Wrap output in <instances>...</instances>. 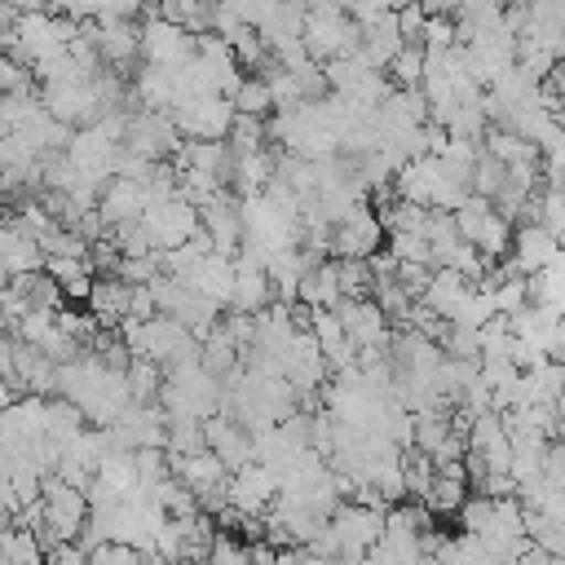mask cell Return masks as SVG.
<instances>
[{"instance_id": "obj_12", "label": "cell", "mask_w": 565, "mask_h": 565, "mask_svg": "<svg viewBox=\"0 0 565 565\" xmlns=\"http://www.w3.org/2000/svg\"><path fill=\"white\" fill-rule=\"evenodd\" d=\"M441 181H446L441 159H437V154H424V159H411V163H406V168L393 177V190H397V199H406V203L433 207V203H437Z\"/></svg>"}, {"instance_id": "obj_8", "label": "cell", "mask_w": 565, "mask_h": 565, "mask_svg": "<svg viewBox=\"0 0 565 565\" xmlns=\"http://www.w3.org/2000/svg\"><path fill=\"white\" fill-rule=\"evenodd\" d=\"M380 243H384V221L366 203L358 212H349L340 225H331V256H362V260H371V256H380Z\"/></svg>"}, {"instance_id": "obj_19", "label": "cell", "mask_w": 565, "mask_h": 565, "mask_svg": "<svg viewBox=\"0 0 565 565\" xmlns=\"http://www.w3.org/2000/svg\"><path fill=\"white\" fill-rule=\"evenodd\" d=\"M344 291H340V274H335V256L313 265L305 278H300V300L296 305H309V309H340Z\"/></svg>"}, {"instance_id": "obj_27", "label": "cell", "mask_w": 565, "mask_h": 565, "mask_svg": "<svg viewBox=\"0 0 565 565\" xmlns=\"http://www.w3.org/2000/svg\"><path fill=\"white\" fill-rule=\"evenodd\" d=\"M508 185V168L481 146V159H477V168H472V194H481V199H499V190Z\"/></svg>"}, {"instance_id": "obj_30", "label": "cell", "mask_w": 565, "mask_h": 565, "mask_svg": "<svg viewBox=\"0 0 565 565\" xmlns=\"http://www.w3.org/2000/svg\"><path fill=\"white\" fill-rule=\"evenodd\" d=\"M397 26H402L406 44H424V31H428V13H424V4H406V9H397Z\"/></svg>"}, {"instance_id": "obj_21", "label": "cell", "mask_w": 565, "mask_h": 565, "mask_svg": "<svg viewBox=\"0 0 565 565\" xmlns=\"http://www.w3.org/2000/svg\"><path fill=\"white\" fill-rule=\"evenodd\" d=\"M463 503H468V477H455V472H441V468H437V481H433V490L424 494V508H428L433 516H459Z\"/></svg>"}, {"instance_id": "obj_16", "label": "cell", "mask_w": 565, "mask_h": 565, "mask_svg": "<svg viewBox=\"0 0 565 565\" xmlns=\"http://www.w3.org/2000/svg\"><path fill=\"white\" fill-rule=\"evenodd\" d=\"M274 296H278V291H274L269 269H265V265H252V260H238V278H234V300H230V309L256 318V313L269 309Z\"/></svg>"}, {"instance_id": "obj_10", "label": "cell", "mask_w": 565, "mask_h": 565, "mask_svg": "<svg viewBox=\"0 0 565 565\" xmlns=\"http://www.w3.org/2000/svg\"><path fill=\"white\" fill-rule=\"evenodd\" d=\"M44 265H49V256H44L40 238L26 234L22 225L4 221V230H0V269H4V278L13 282V278H26V274H40Z\"/></svg>"}, {"instance_id": "obj_3", "label": "cell", "mask_w": 565, "mask_h": 565, "mask_svg": "<svg viewBox=\"0 0 565 565\" xmlns=\"http://www.w3.org/2000/svg\"><path fill=\"white\" fill-rule=\"evenodd\" d=\"M172 119H177V128H181L190 141H230L234 119H238V106H234V97L203 93V97L177 102V106H172Z\"/></svg>"}, {"instance_id": "obj_20", "label": "cell", "mask_w": 565, "mask_h": 565, "mask_svg": "<svg viewBox=\"0 0 565 565\" xmlns=\"http://www.w3.org/2000/svg\"><path fill=\"white\" fill-rule=\"evenodd\" d=\"M0 552H4V565H49V547L35 525H9L0 539Z\"/></svg>"}, {"instance_id": "obj_18", "label": "cell", "mask_w": 565, "mask_h": 565, "mask_svg": "<svg viewBox=\"0 0 565 565\" xmlns=\"http://www.w3.org/2000/svg\"><path fill=\"white\" fill-rule=\"evenodd\" d=\"M472 287H477V282H472L468 274H459V269H433V282H428V291H424V305H428L437 318L455 322V313L463 309V300H468Z\"/></svg>"}, {"instance_id": "obj_31", "label": "cell", "mask_w": 565, "mask_h": 565, "mask_svg": "<svg viewBox=\"0 0 565 565\" xmlns=\"http://www.w3.org/2000/svg\"><path fill=\"white\" fill-rule=\"evenodd\" d=\"M150 18L154 13V0H106L102 18H115V22H137V18Z\"/></svg>"}, {"instance_id": "obj_33", "label": "cell", "mask_w": 565, "mask_h": 565, "mask_svg": "<svg viewBox=\"0 0 565 565\" xmlns=\"http://www.w3.org/2000/svg\"><path fill=\"white\" fill-rule=\"evenodd\" d=\"M384 4H388V9L397 13V9H406V4H419V0H384Z\"/></svg>"}, {"instance_id": "obj_17", "label": "cell", "mask_w": 565, "mask_h": 565, "mask_svg": "<svg viewBox=\"0 0 565 565\" xmlns=\"http://www.w3.org/2000/svg\"><path fill=\"white\" fill-rule=\"evenodd\" d=\"M402 49H406V35H402V26H397V13H384V18H375L371 26H362V49H358V53H362L375 71H388Z\"/></svg>"}, {"instance_id": "obj_1", "label": "cell", "mask_w": 565, "mask_h": 565, "mask_svg": "<svg viewBox=\"0 0 565 565\" xmlns=\"http://www.w3.org/2000/svg\"><path fill=\"white\" fill-rule=\"evenodd\" d=\"M331 539H335V556L344 565H362L380 543H384V525H388V508H371V503H344L331 521Z\"/></svg>"}, {"instance_id": "obj_14", "label": "cell", "mask_w": 565, "mask_h": 565, "mask_svg": "<svg viewBox=\"0 0 565 565\" xmlns=\"http://www.w3.org/2000/svg\"><path fill=\"white\" fill-rule=\"evenodd\" d=\"M88 313L110 331H119L128 318H132V282H124L119 274H110V278H97L93 282V296H88Z\"/></svg>"}, {"instance_id": "obj_28", "label": "cell", "mask_w": 565, "mask_h": 565, "mask_svg": "<svg viewBox=\"0 0 565 565\" xmlns=\"http://www.w3.org/2000/svg\"><path fill=\"white\" fill-rule=\"evenodd\" d=\"M207 565H252V547H243V543L230 539V534H216Z\"/></svg>"}, {"instance_id": "obj_15", "label": "cell", "mask_w": 565, "mask_h": 565, "mask_svg": "<svg viewBox=\"0 0 565 565\" xmlns=\"http://www.w3.org/2000/svg\"><path fill=\"white\" fill-rule=\"evenodd\" d=\"M234 150H230V141H185V150L177 154V168L181 172H207V177H216L221 185H230V177H234Z\"/></svg>"}, {"instance_id": "obj_22", "label": "cell", "mask_w": 565, "mask_h": 565, "mask_svg": "<svg viewBox=\"0 0 565 565\" xmlns=\"http://www.w3.org/2000/svg\"><path fill=\"white\" fill-rule=\"evenodd\" d=\"M424 66H428L424 44H406V49L393 57V66H388L384 75L393 79V88H419V84H424Z\"/></svg>"}, {"instance_id": "obj_32", "label": "cell", "mask_w": 565, "mask_h": 565, "mask_svg": "<svg viewBox=\"0 0 565 565\" xmlns=\"http://www.w3.org/2000/svg\"><path fill=\"white\" fill-rule=\"evenodd\" d=\"M543 477H547L552 486H565V437H556V441L547 446V455H543Z\"/></svg>"}, {"instance_id": "obj_11", "label": "cell", "mask_w": 565, "mask_h": 565, "mask_svg": "<svg viewBox=\"0 0 565 565\" xmlns=\"http://www.w3.org/2000/svg\"><path fill=\"white\" fill-rule=\"evenodd\" d=\"M234 278H238V260L234 256H221V252H212V256H203L181 282L190 287V291H199L203 300H212V305H230L234 300Z\"/></svg>"}, {"instance_id": "obj_23", "label": "cell", "mask_w": 565, "mask_h": 565, "mask_svg": "<svg viewBox=\"0 0 565 565\" xmlns=\"http://www.w3.org/2000/svg\"><path fill=\"white\" fill-rule=\"evenodd\" d=\"M269 137H274V132H269L265 119H256V115H238V119H234V132H230V150H234V159H243V154H260Z\"/></svg>"}, {"instance_id": "obj_13", "label": "cell", "mask_w": 565, "mask_h": 565, "mask_svg": "<svg viewBox=\"0 0 565 565\" xmlns=\"http://www.w3.org/2000/svg\"><path fill=\"white\" fill-rule=\"evenodd\" d=\"M565 247L556 243V234L547 230V225H521L516 230V238H512V260H516V269L525 274V278H534V274H543L556 256H561Z\"/></svg>"}, {"instance_id": "obj_4", "label": "cell", "mask_w": 565, "mask_h": 565, "mask_svg": "<svg viewBox=\"0 0 565 565\" xmlns=\"http://www.w3.org/2000/svg\"><path fill=\"white\" fill-rule=\"evenodd\" d=\"M194 57H199V35H194V31H185V26H177V22L159 18V13H150V18L141 22V62H146V66L181 71V66H190Z\"/></svg>"}, {"instance_id": "obj_26", "label": "cell", "mask_w": 565, "mask_h": 565, "mask_svg": "<svg viewBox=\"0 0 565 565\" xmlns=\"http://www.w3.org/2000/svg\"><path fill=\"white\" fill-rule=\"evenodd\" d=\"M234 106H238V115H256V119H265V115L274 110V93H269L265 75H247V79L238 84V93H234Z\"/></svg>"}, {"instance_id": "obj_25", "label": "cell", "mask_w": 565, "mask_h": 565, "mask_svg": "<svg viewBox=\"0 0 565 565\" xmlns=\"http://www.w3.org/2000/svg\"><path fill=\"white\" fill-rule=\"evenodd\" d=\"M207 450L203 419H168V455H199Z\"/></svg>"}, {"instance_id": "obj_7", "label": "cell", "mask_w": 565, "mask_h": 565, "mask_svg": "<svg viewBox=\"0 0 565 565\" xmlns=\"http://www.w3.org/2000/svg\"><path fill=\"white\" fill-rule=\"evenodd\" d=\"M340 322H344V331H349V340H353V349L358 353H366V349H380V353H388V344H393V331H388V313L371 300V296H358V300H340Z\"/></svg>"}, {"instance_id": "obj_9", "label": "cell", "mask_w": 565, "mask_h": 565, "mask_svg": "<svg viewBox=\"0 0 565 565\" xmlns=\"http://www.w3.org/2000/svg\"><path fill=\"white\" fill-rule=\"evenodd\" d=\"M203 428H207V450H216V459L230 472L256 463V433L247 424H238L234 415H212V419H203Z\"/></svg>"}, {"instance_id": "obj_29", "label": "cell", "mask_w": 565, "mask_h": 565, "mask_svg": "<svg viewBox=\"0 0 565 565\" xmlns=\"http://www.w3.org/2000/svg\"><path fill=\"white\" fill-rule=\"evenodd\" d=\"M93 565H150V556L128 547V543H106L93 552Z\"/></svg>"}, {"instance_id": "obj_5", "label": "cell", "mask_w": 565, "mask_h": 565, "mask_svg": "<svg viewBox=\"0 0 565 565\" xmlns=\"http://www.w3.org/2000/svg\"><path fill=\"white\" fill-rule=\"evenodd\" d=\"M141 221H146V230H150V238H154L159 252H172V247L190 243V238L203 230V212H199L185 194H177V199H168V203H154Z\"/></svg>"}, {"instance_id": "obj_34", "label": "cell", "mask_w": 565, "mask_h": 565, "mask_svg": "<svg viewBox=\"0 0 565 565\" xmlns=\"http://www.w3.org/2000/svg\"><path fill=\"white\" fill-rule=\"evenodd\" d=\"M150 565H185V561H163V556H150Z\"/></svg>"}, {"instance_id": "obj_6", "label": "cell", "mask_w": 565, "mask_h": 565, "mask_svg": "<svg viewBox=\"0 0 565 565\" xmlns=\"http://www.w3.org/2000/svg\"><path fill=\"white\" fill-rule=\"evenodd\" d=\"M282 494V477L269 463H247L230 477V508L243 516H265Z\"/></svg>"}, {"instance_id": "obj_24", "label": "cell", "mask_w": 565, "mask_h": 565, "mask_svg": "<svg viewBox=\"0 0 565 565\" xmlns=\"http://www.w3.org/2000/svg\"><path fill=\"white\" fill-rule=\"evenodd\" d=\"M402 463H406V494L424 503V494H428V490H433V481H437V459L411 446V450L402 455Z\"/></svg>"}, {"instance_id": "obj_2", "label": "cell", "mask_w": 565, "mask_h": 565, "mask_svg": "<svg viewBox=\"0 0 565 565\" xmlns=\"http://www.w3.org/2000/svg\"><path fill=\"white\" fill-rule=\"evenodd\" d=\"M305 49L313 62H335V57H353L362 49V26L353 22L349 9L340 4H327V9H309V22H305Z\"/></svg>"}]
</instances>
